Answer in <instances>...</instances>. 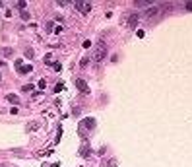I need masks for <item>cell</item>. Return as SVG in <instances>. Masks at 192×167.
<instances>
[{
	"label": "cell",
	"mask_w": 192,
	"mask_h": 167,
	"mask_svg": "<svg viewBox=\"0 0 192 167\" xmlns=\"http://www.w3.org/2000/svg\"><path fill=\"white\" fill-rule=\"evenodd\" d=\"M0 80H2V78H0Z\"/></svg>",
	"instance_id": "cell-22"
},
{
	"label": "cell",
	"mask_w": 192,
	"mask_h": 167,
	"mask_svg": "<svg viewBox=\"0 0 192 167\" xmlns=\"http://www.w3.org/2000/svg\"><path fill=\"white\" fill-rule=\"evenodd\" d=\"M22 89H23V91H31V89H33V86H31V84H27V86H23Z\"/></svg>",
	"instance_id": "cell-14"
},
{
	"label": "cell",
	"mask_w": 192,
	"mask_h": 167,
	"mask_svg": "<svg viewBox=\"0 0 192 167\" xmlns=\"http://www.w3.org/2000/svg\"><path fill=\"white\" fill-rule=\"evenodd\" d=\"M93 124H95V120H93V119H83L82 120V126L83 128H93Z\"/></svg>",
	"instance_id": "cell-8"
},
{
	"label": "cell",
	"mask_w": 192,
	"mask_h": 167,
	"mask_svg": "<svg viewBox=\"0 0 192 167\" xmlns=\"http://www.w3.org/2000/svg\"><path fill=\"white\" fill-rule=\"evenodd\" d=\"M62 88H64V86H62V84H56V88H54V91H56V93H58V91H60V89H62Z\"/></svg>",
	"instance_id": "cell-20"
},
{
	"label": "cell",
	"mask_w": 192,
	"mask_h": 167,
	"mask_svg": "<svg viewBox=\"0 0 192 167\" xmlns=\"http://www.w3.org/2000/svg\"><path fill=\"white\" fill-rule=\"evenodd\" d=\"M80 154H82L83 157H87V155H89V148H87V146H83V148L80 150Z\"/></svg>",
	"instance_id": "cell-11"
},
{
	"label": "cell",
	"mask_w": 192,
	"mask_h": 167,
	"mask_svg": "<svg viewBox=\"0 0 192 167\" xmlns=\"http://www.w3.org/2000/svg\"><path fill=\"white\" fill-rule=\"evenodd\" d=\"M107 167H117V157H111L109 163H107Z\"/></svg>",
	"instance_id": "cell-12"
},
{
	"label": "cell",
	"mask_w": 192,
	"mask_h": 167,
	"mask_svg": "<svg viewBox=\"0 0 192 167\" xmlns=\"http://www.w3.org/2000/svg\"><path fill=\"white\" fill-rule=\"evenodd\" d=\"M0 66H4V60H0Z\"/></svg>",
	"instance_id": "cell-21"
},
{
	"label": "cell",
	"mask_w": 192,
	"mask_h": 167,
	"mask_svg": "<svg viewBox=\"0 0 192 167\" xmlns=\"http://www.w3.org/2000/svg\"><path fill=\"white\" fill-rule=\"evenodd\" d=\"M25 2H23V0H20V2H17V8H20V10H25Z\"/></svg>",
	"instance_id": "cell-13"
},
{
	"label": "cell",
	"mask_w": 192,
	"mask_h": 167,
	"mask_svg": "<svg viewBox=\"0 0 192 167\" xmlns=\"http://www.w3.org/2000/svg\"><path fill=\"white\" fill-rule=\"evenodd\" d=\"M45 86H47V82H45V80H39V88L45 89Z\"/></svg>",
	"instance_id": "cell-17"
},
{
	"label": "cell",
	"mask_w": 192,
	"mask_h": 167,
	"mask_svg": "<svg viewBox=\"0 0 192 167\" xmlns=\"http://www.w3.org/2000/svg\"><path fill=\"white\" fill-rule=\"evenodd\" d=\"M140 22V14H130V16H128V20H126V23H128V25H130V27H136V23H138Z\"/></svg>",
	"instance_id": "cell-4"
},
{
	"label": "cell",
	"mask_w": 192,
	"mask_h": 167,
	"mask_svg": "<svg viewBox=\"0 0 192 167\" xmlns=\"http://www.w3.org/2000/svg\"><path fill=\"white\" fill-rule=\"evenodd\" d=\"M6 99H8L10 103H17V101H20V99H17V95H14V93H10V95L6 97Z\"/></svg>",
	"instance_id": "cell-10"
},
{
	"label": "cell",
	"mask_w": 192,
	"mask_h": 167,
	"mask_svg": "<svg viewBox=\"0 0 192 167\" xmlns=\"http://www.w3.org/2000/svg\"><path fill=\"white\" fill-rule=\"evenodd\" d=\"M134 4H136V8H149L151 6V0H136Z\"/></svg>",
	"instance_id": "cell-6"
},
{
	"label": "cell",
	"mask_w": 192,
	"mask_h": 167,
	"mask_svg": "<svg viewBox=\"0 0 192 167\" xmlns=\"http://www.w3.org/2000/svg\"><path fill=\"white\" fill-rule=\"evenodd\" d=\"M157 12H159L157 6H149V8L144 12V16H146V18H151V16H157Z\"/></svg>",
	"instance_id": "cell-5"
},
{
	"label": "cell",
	"mask_w": 192,
	"mask_h": 167,
	"mask_svg": "<svg viewBox=\"0 0 192 167\" xmlns=\"http://www.w3.org/2000/svg\"><path fill=\"white\" fill-rule=\"evenodd\" d=\"M33 70V66L31 64H25V66H17V72H20V74H27V72H31Z\"/></svg>",
	"instance_id": "cell-7"
},
{
	"label": "cell",
	"mask_w": 192,
	"mask_h": 167,
	"mask_svg": "<svg viewBox=\"0 0 192 167\" xmlns=\"http://www.w3.org/2000/svg\"><path fill=\"white\" fill-rule=\"evenodd\" d=\"M184 8H186L188 12H192V2H186V4H184Z\"/></svg>",
	"instance_id": "cell-18"
},
{
	"label": "cell",
	"mask_w": 192,
	"mask_h": 167,
	"mask_svg": "<svg viewBox=\"0 0 192 167\" xmlns=\"http://www.w3.org/2000/svg\"><path fill=\"white\" fill-rule=\"evenodd\" d=\"M52 68H54V70H60L62 66H60V64H58V62H52Z\"/></svg>",
	"instance_id": "cell-19"
},
{
	"label": "cell",
	"mask_w": 192,
	"mask_h": 167,
	"mask_svg": "<svg viewBox=\"0 0 192 167\" xmlns=\"http://www.w3.org/2000/svg\"><path fill=\"white\" fill-rule=\"evenodd\" d=\"M76 88H78L80 91H83V93L89 91V88H87V84H85V80H82V78H76Z\"/></svg>",
	"instance_id": "cell-3"
},
{
	"label": "cell",
	"mask_w": 192,
	"mask_h": 167,
	"mask_svg": "<svg viewBox=\"0 0 192 167\" xmlns=\"http://www.w3.org/2000/svg\"><path fill=\"white\" fill-rule=\"evenodd\" d=\"M22 18H23V20H29V14H27L25 10H22Z\"/></svg>",
	"instance_id": "cell-16"
},
{
	"label": "cell",
	"mask_w": 192,
	"mask_h": 167,
	"mask_svg": "<svg viewBox=\"0 0 192 167\" xmlns=\"http://www.w3.org/2000/svg\"><path fill=\"white\" fill-rule=\"evenodd\" d=\"M0 53L4 54V57H12V54H14V51H12V49H8V47H6V49H2Z\"/></svg>",
	"instance_id": "cell-9"
},
{
	"label": "cell",
	"mask_w": 192,
	"mask_h": 167,
	"mask_svg": "<svg viewBox=\"0 0 192 167\" xmlns=\"http://www.w3.org/2000/svg\"><path fill=\"white\" fill-rule=\"evenodd\" d=\"M105 54H107V49H105V41H99V45H97L95 53L91 54V62H101L105 58Z\"/></svg>",
	"instance_id": "cell-1"
},
{
	"label": "cell",
	"mask_w": 192,
	"mask_h": 167,
	"mask_svg": "<svg viewBox=\"0 0 192 167\" xmlns=\"http://www.w3.org/2000/svg\"><path fill=\"white\" fill-rule=\"evenodd\" d=\"M25 57L27 58H33V51H31V49H27V51H25Z\"/></svg>",
	"instance_id": "cell-15"
},
{
	"label": "cell",
	"mask_w": 192,
	"mask_h": 167,
	"mask_svg": "<svg viewBox=\"0 0 192 167\" xmlns=\"http://www.w3.org/2000/svg\"><path fill=\"white\" fill-rule=\"evenodd\" d=\"M74 8L80 10L82 14H89V12H91V2H85V0H76V2H74Z\"/></svg>",
	"instance_id": "cell-2"
}]
</instances>
